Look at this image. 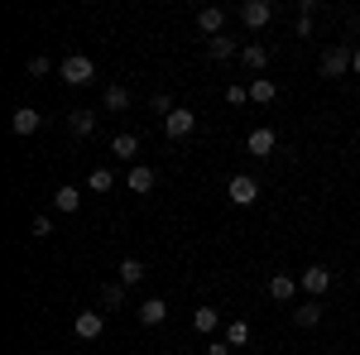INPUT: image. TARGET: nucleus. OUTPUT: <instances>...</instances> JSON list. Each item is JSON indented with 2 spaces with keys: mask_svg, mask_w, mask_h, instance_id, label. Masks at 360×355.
Listing matches in <instances>:
<instances>
[{
  "mask_svg": "<svg viewBox=\"0 0 360 355\" xmlns=\"http://www.w3.org/2000/svg\"><path fill=\"white\" fill-rule=\"evenodd\" d=\"M207 53L217 58V63H226V58H236V53H240V49H236V39H226V34H217V39L207 44Z\"/></svg>",
  "mask_w": 360,
  "mask_h": 355,
  "instance_id": "23",
  "label": "nucleus"
},
{
  "mask_svg": "<svg viewBox=\"0 0 360 355\" xmlns=\"http://www.w3.org/2000/svg\"><path fill=\"white\" fill-rule=\"evenodd\" d=\"M193 130H197V115H193L188 106H178V110L164 120V135H168V139H188Z\"/></svg>",
  "mask_w": 360,
  "mask_h": 355,
  "instance_id": "5",
  "label": "nucleus"
},
{
  "mask_svg": "<svg viewBox=\"0 0 360 355\" xmlns=\"http://www.w3.org/2000/svg\"><path fill=\"white\" fill-rule=\"evenodd\" d=\"M115 278H120L125 288L139 283V278H144V259H135V254H130V259H120V273H115Z\"/></svg>",
  "mask_w": 360,
  "mask_h": 355,
  "instance_id": "22",
  "label": "nucleus"
},
{
  "mask_svg": "<svg viewBox=\"0 0 360 355\" xmlns=\"http://www.w3.org/2000/svg\"><path fill=\"white\" fill-rule=\"evenodd\" d=\"M193 327L197 331H217V327H221V312H217V307H197V312H193Z\"/></svg>",
  "mask_w": 360,
  "mask_h": 355,
  "instance_id": "25",
  "label": "nucleus"
},
{
  "mask_svg": "<svg viewBox=\"0 0 360 355\" xmlns=\"http://www.w3.org/2000/svg\"><path fill=\"white\" fill-rule=\"evenodd\" d=\"M351 49H341V44H332V49H327V53H322V63H317V67H322V77H346V72H351Z\"/></svg>",
  "mask_w": 360,
  "mask_h": 355,
  "instance_id": "4",
  "label": "nucleus"
},
{
  "mask_svg": "<svg viewBox=\"0 0 360 355\" xmlns=\"http://www.w3.org/2000/svg\"><path fill=\"white\" fill-rule=\"evenodd\" d=\"M207 355H231V346H226V341H212V346H207Z\"/></svg>",
  "mask_w": 360,
  "mask_h": 355,
  "instance_id": "31",
  "label": "nucleus"
},
{
  "mask_svg": "<svg viewBox=\"0 0 360 355\" xmlns=\"http://www.w3.org/2000/svg\"><path fill=\"white\" fill-rule=\"evenodd\" d=\"M274 144H278V135L269 130V125H259V130H250V139H245V149L255 154V159H269V154H274Z\"/></svg>",
  "mask_w": 360,
  "mask_h": 355,
  "instance_id": "7",
  "label": "nucleus"
},
{
  "mask_svg": "<svg viewBox=\"0 0 360 355\" xmlns=\"http://www.w3.org/2000/svg\"><path fill=\"white\" fill-rule=\"evenodd\" d=\"M293 293H298V278H293V273H274V278H269V298L274 302H288Z\"/></svg>",
  "mask_w": 360,
  "mask_h": 355,
  "instance_id": "14",
  "label": "nucleus"
},
{
  "mask_svg": "<svg viewBox=\"0 0 360 355\" xmlns=\"http://www.w3.org/2000/svg\"><path fill=\"white\" fill-rule=\"evenodd\" d=\"M226 197H231L236 207H255V202H259V183H255L250 173H236V178L226 183Z\"/></svg>",
  "mask_w": 360,
  "mask_h": 355,
  "instance_id": "2",
  "label": "nucleus"
},
{
  "mask_svg": "<svg viewBox=\"0 0 360 355\" xmlns=\"http://www.w3.org/2000/svg\"><path fill=\"white\" fill-rule=\"evenodd\" d=\"M72 331H77L82 341H96V336L106 331V317H101V312H77V322H72Z\"/></svg>",
  "mask_w": 360,
  "mask_h": 355,
  "instance_id": "9",
  "label": "nucleus"
},
{
  "mask_svg": "<svg viewBox=\"0 0 360 355\" xmlns=\"http://www.w3.org/2000/svg\"><path fill=\"white\" fill-rule=\"evenodd\" d=\"M293 322H298V327H317V322H322V302L312 298V302H303V307H293Z\"/></svg>",
  "mask_w": 360,
  "mask_h": 355,
  "instance_id": "21",
  "label": "nucleus"
},
{
  "mask_svg": "<svg viewBox=\"0 0 360 355\" xmlns=\"http://www.w3.org/2000/svg\"><path fill=\"white\" fill-rule=\"evenodd\" d=\"M86 188H91V192H111L115 188V173H111V168H91V173H86Z\"/></svg>",
  "mask_w": 360,
  "mask_h": 355,
  "instance_id": "24",
  "label": "nucleus"
},
{
  "mask_svg": "<svg viewBox=\"0 0 360 355\" xmlns=\"http://www.w3.org/2000/svg\"><path fill=\"white\" fill-rule=\"evenodd\" d=\"M111 154H115V159H125V164L135 168V154H139V139L130 135V130H125V135H115V139H111Z\"/></svg>",
  "mask_w": 360,
  "mask_h": 355,
  "instance_id": "16",
  "label": "nucleus"
},
{
  "mask_svg": "<svg viewBox=\"0 0 360 355\" xmlns=\"http://www.w3.org/2000/svg\"><path fill=\"white\" fill-rule=\"evenodd\" d=\"M197 29H202V34H212V39H217V34H226V10H221V5L197 10Z\"/></svg>",
  "mask_w": 360,
  "mask_h": 355,
  "instance_id": "8",
  "label": "nucleus"
},
{
  "mask_svg": "<svg viewBox=\"0 0 360 355\" xmlns=\"http://www.w3.org/2000/svg\"><path fill=\"white\" fill-rule=\"evenodd\" d=\"M226 346L236 351V346H250V322H231L226 327Z\"/></svg>",
  "mask_w": 360,
  "mask_h": 355,
  "instance_id": "26",
  "label": "nucleus"
},
{
  "mask_svg": "<svg viewBox=\"0 0 360 355\" xmlns=\"http://www.w3.org/2000/svg\"><path fill=\"white\" fill-rule=\"evenodd\" d=\"M77 207H82V192L72 188V183H63V188L53 192V212H68V217H72Z\"/></svg>",
  "mask_w": 360,
  "mask_h": 355,
  "instance_id": "13",
  "label": "nucleus"
},
{
  "mask_svg": "<svg viewBox=\"0 0 360 355\" xmlns=\"http://www.w3.org/2000/svg\"><path fill=\"white\" fill-rule=\"evenodd\" d=\"M125 183H130V192H154V168H149V164H135L130 173H125Z\"/></svg>",
  "mask_w": 360,
  "mask_h": 355,
  "instance_id": "17",
  "label": "nucleus"
},
{
  "mask_svg": "<svg viewBox=\"0 0 360 355\" xmlns=\"http://www.w3.org/2000/svg\"><path fill=\"white\" fill-rule=\"evenodd\" d=\"M240 63H245V67H255V72H264L269 49H264V44H245V49H240Z\"/></svg>",
  "mask_w": 360,
  "mask_h": 355,
  "instance_id": "20",
  "label": "nucleus"
},
{
  "mask_svg": "<svg viewBox=\"0 0 360 355\" xmlns=\"http://www.w3.org/2000/svg\"><path fill=\"white\" fill-rule=\"evenodd\" d=\"M58 72H63V82H68V86H86L91 77H96V63H91L86 53H68Z\"/></svg>",
  "mask_w": 360,
  "mask_h": 355,
  "instance_id": "1",
  "label": "nucleus"
},
{
  "mask_svg": "<svg viewBox=\"0 0 360 355\" xmlns=\"http://www.w3.org/2000/svg\"><path fill=\"white\" fill-rule=\"evenodd\" d=\"M298 288L312 293V298H322V293L332 288V269H327V264H307V269L298 273Z\"/></svg>",
  "mask_w": 360,
  "mask_h": 355,
  "instance_id": "3",
  "label": "nucleus"
},
{
  "mask_svg": "<svg viewBox=\"0 0 360 355\" xmlns=\"http://www.w3.org/2000/svg\"><path fill=\"white\" fill-rule=\"evenodd\" d=\"M125 293H130V288H125L120 278H106V283H101V307H106V312H111V307H125Z\"/></svg>",
  "mask_w": 360,
  "mask_h": 355,
  "instance_id": "15",
  "label": "nucleus"
},
{
  "mask_svg": "<svg viewBox=\"0 0 360 355\" xmlns=\"http://www.w3.org/2000/svg\"><path fill=\"white\" fill-rule=\"evenodd\" d=\"M68 130H72L77 139H86L91 130H96V115H91V110H68Z\"/></svg>",
  "mask_w": 360,
  "mask_h": 355,
  "instance_id": "18",
  "label": "nucleus"
},
{
  "mask_svg": "<svg viewBox=\"0 0 360 355\" xmlns=\"http://www.w3.org/2000/svg\"><path fill=\"white\" fill-rule=\"evenodd\" d=\"M101 106L111 110V115H120V110H130V86L111 82V86H106V96H101Z\"/></svg>",
  "mask_w": 360,
  "mask_h": 355,
  "instance_id": "11",
  "label": "nucleus"
},
{
  "mask_svg": "<svg viewBox=\"0 0 360 355\" xmlns=\"http://www.w3.org/2000/svg\"><path fill=\"white\" fill-rule=\"evenodd\" d=\"M39 125H44V115H39L34 106H20L15 115H10V130H15V135H34Z\"/></svg>",
  "mask_w": 360,
  "mask_h": 355,
  "instance_id": "10",
  "label": "nucleus"
},
{
  "mask_svg": "<svg viewBox=\"0 0 360 355\" xmlns=\"http://www.w3.org/2000/svg\"><path fill=\"white\" fill-rule=\"evenodd\" d=\"M164 317H168V302L164 298H144V302H139V322H144V327H159Z\"/></svg>",
  "mask_w": 360,
  "mask_h": 355,
  "instance_id": "12",
  "label": "nucleus"
},
{
  "mask_svg": "<svg viewBox=\"0 0 360 355\" xmlns=\"http://www.w3.org/2000/svg\"><path fill=\"white\" fill-rule=\"evenodd\" d=\"M351 72H356V77H360V49H356V58H351Z\"/></svg>",
  "mask_w": 360,
  "mask_h": 355,
  "instance_id": "32",
  "label": "nucleus"
},
{
  "mask_svg": "<svg viewBox=\"0 0 360 355\" xmlns=\"http://www.w3.org/2000/svg\"><path fill=\"white\" fill-rule=\"evenodd\" d=\"M29 235L49 240V235H53V217H34V226H29Z\"/></svg>",
  "mask_w": 360,
  "mask_h": 355,
  "instance_id": "28",
  "label": "nucleus"
},
{
  "mask_svg": "<svg viewBox=\"0 0 360 355\" xmlns=\"http://www.w3.org/2000/svg\"><path fill=\"white\" fill-rule=\"evenodd\" d=\"M226 101H231V106H240V101H250V86H226Z\"/></svg>",
  "mask_w": 360,
  "mask_h": 355,
  "instance_id": "29",
  "label": "nucleus"
},
{
  "mask_svg": "<svg viewBox=\"0 0 360 355\" xmlns=\"http://www.w3.org/2000/svg\"><path fill=\"white\" fill-rule=\"evenodd\" d=\"M149 110H154V115H164V120H168V115H173L178 106L168 101V91H154V96H149Z\"/></svg>",
  "mask_w": 360,
  "mask_h": 355,
  "instance_id": "27",
  "label": "nucleus"
},
{
  "mask_svg": "<svg viewBox=\"0 0 360 355\" xmlns=\"http://www.w3.org/2000/svg\"><path fill=\"white\" fill-rule=\"evenodd\" d=\"M49 67H53V63H49V58H29V77H44V72H49Z\"/></svg>",
  "mask_w": 360,
  "mask_h": 355,
  "instance_id": "30",
  "label": "nucleus"
},
{
  "mask_svg": "<svg viewBox=\"0 0 360 355\" xmlns=\"http://www.w3.org/2000/svg\"><path fill=\"white\" fill-rule=\"evenodd\" d=\"M250 101H255V106H269V101H278V86L269 82V77H255V82H250Z\"/></svg>",
  "mask_w": 360,
  "mask_h": 355,
  "instance_id": "19",
  "label": "nucleus"
},
{
  "mask_svg": "<svg viewBox=\"0 0 360 355\" xmlns=\"http://www.w3.org/2000/svg\"><path fill=\"white\" fill-rule=\"evenodd\" d=\"M240 20H245L250 29H264L274 20V5H269V0H245V5H240Z\"/></svg>",
  "mask_w": 360,
  "mask_h": 355,
  "instance_id": "6",
  "label": "nucleus"
}]
</instances>
